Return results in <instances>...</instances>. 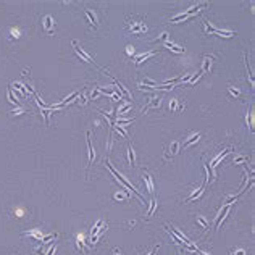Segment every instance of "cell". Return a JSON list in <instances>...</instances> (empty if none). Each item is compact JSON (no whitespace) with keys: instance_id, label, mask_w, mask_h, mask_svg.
<instances>
[{"instance_id":"6da1fadb","label":"cell","mask_w":255,"mask_h":255,"mask_svg":"<svg viewBox=\"0 0 255 255\" xmlns=\"http://www.w3.org/2000/svg\"><path fill=\"white\" fill-rule=\"evenodd\" d=\"M73 47H74V50H76V53L81 56V61H91V63H96L92 58H91V55H87L86 52H84L81 47H78V44L76 42H73Z\"/></svg>"},{"instance_id":"7a4b0ae2","label":"cell","mask_w":255,"mask_h":255,"mask_svg":"<svg viewBox=\"0 0 255 255\" xmlns=\"http://www.w3.org/2000/svg\"><path fill=\"white\" fill-rule=\"evenodd\" d=\"M231 152V149H226V150H223V154H220L218 157H216V158H213V162L210 163V166H212V169H213V171H216V166H218V163H221V160L226 157V155H228Z\"/></svg>"},{"instance_id":"3957f363","label":"cell","mask_w":255,"mask_h":255,"mask_svg":"<svg viewBox=\"0 0 255 255\" xmlns=\"http://www.w3.org/2000/svg\"><path fill=\"white\" fill-rule=\"evenodd\" d=\"M229 212H231V204H226V205H224V208H223V215L220 216V221H218V224H216V229H220V228H221V224H223V221L226 220V216L229 215Z\"/></svg>"},{"instance_id":"277c9868","label":"cell","mask_w":255,"mask_h":255,"mask_svg":"<svg viewBox=\"0 0 255 255\" xmlns=\"http://www.w3.org/2000/svg\"><path fill=\"white\" fill-rule=\"evenodd\" d=\"M158 105H160V99H158V97H150V99H149V103H147V105L144 107V110H142V111L145 113V111H149L150 108H154V107H158Z\"/></svg>"},{"instance_id":"5b68a950","label":"cell","mask_w":255,"mask_h":255,"mask_svg":"<svg viewBox=\"0 0 255 255\" xmlns=\"http://www.w3.org/2000/svg\"><path fill=\"white\" fill-rule=\"evenodd\" d=\"M166 49H169L171 52H176V53H183L184 52V49L183 47H179V45H174V44H171V42H168V41H165V44H163Z\"/></svg>"},{"instance_id":"8992f818","label":"cell","mask_w":255,"mask_h":255,"mask_svg":"<svg viewBox=\"0 0 255 255\" xmlns=\"http://www.w3.org/2000/svg\"><path fill=\"white\" fill-rule=\"evenodd\" d=\"M212 61H213V56H205L204 58V66H202V73H207L212 70Z\"/></svg>"},{"instance_id":"52a82bcc","label":"cell","mask_w":255,"mask_h":255,"mask_svg":"<svg viewBox=\"0 0 255 255\" xmlns=\"http://www.w3.org/2000/svg\"><path fill=\"white\" fill-rule=\"evenodd\" d=\"M86 15H87V18H89V21L94 24V27H97V26H99V21H97L96 13H94L92 10H89V8H86Z\"/></svg>"},{"instance_id":"ba28073f","label":"cell","mask_w":255,"mask_h":255,"mask_svg":"<svg viewBox=\"0 0 255 255\" xmlns=\"http://www.w3.org/2000/svg\"><path fill=\"white\" fill-rule=\"evenodd\" d=\"M144 181H145V184H147V191H149V194L154 197V183H152V178H150L149 174H145V176H144Z\"/></svg>"},{"instance_id":"9c48e42d","label":"cell","mask_w":255,"mask_h":255,"mask_svg":"<svg viewBox=\"0 0 255 255\" xmlns=\"http://www.w3.org/2000/svg\"><path fill=\"white\" fill-rule=\"evenodd\" d=\"M128 160H129V163L131 165H136V155H134V149H133V145H129L128 147Z\"/></svg>"},{"instance_id":"30bf717a","label":"cell","mask_w":255,"mask_h":255,"mask_svg":"<svg viewBox=\"0 0 255 255\" xmlns=\"http://www.w3.org/2000/svg\"><path fill=\"white\" fill-rule=\"evenodd\" d=\"M91 133H87V147H89V165L92 163L94 157H96V154H94V149H92V144H91Z\"/></svg>"},{"instance_id":"8fae6325","label":"cell","mask_w":255,"mask_h":255,"mask_svg":"<svg viewBox=\"0 0 255 255\" xmlns=\"http://www.w3.org/2000/svg\"><path fill=\"white\" fill-rule=\"evenodd\" d=\"M199 137H200V134H199V133H197V134H192V136L189 137V139L186 140V142L183 144V147H187V145H191V144H195L197 140H199Z\"/></svg>"},{"instance_id":"7c38bea8","label":"cell","mask_w":255,"mask_h":255,"mask_svg":"<svg viewBox=\"0 0 255 255\" xmlns=\"http://www.w3.org/2000/svg\"><path fill=\"white\" fill-rule=\"evenodd\" d=\"M44 26H45V29H47V32H50L52 31V26H53V18L52 16H45L44 18Z\"/></svg>"},{"instance_id":"4fadbf2b","label":"cell","mask_w":255,"mask_h":255,"mask_svg":"<svg viewBox=\"0 0 255 255\" xmlns=\"http://www.w3.org/2000/svg\"><path fill=\"white\" fill-rule=\"evenodd\" d=\"M179 147H181V144H179L178 140L171 142V145H169V154H171V155H176V154L179 152Z\"/></svg>"},{"instance_id":"5bb4252c","label":"cell","mask_w":255,"mask_h":255,"mask_svg":"<svg viewBox=\"0 0 255 255\" xmlns=\"http://www.w3.org/2000/svg\"><path fill=\"white\" fill-rule=\"evenodd\" d=\"M244 162H247V157L241 155V157H238V158L233 160V165H239V163H244Z\"/></svg>"},{"instance_id":"9a60e30c","label":"cell","mask_w":255,"mask_h":255,"mask_svg":"<svg viewBox=\"0 0 255 255\" xmlns=\"http://www.w3.org/2000/svg\"><path fill=\"white\" fill-rule=\"evenodd\" d=\"M197 223H199L204 229H208V223H207V221L202 218V216H197Z\"/></svg>"},{"instance_id":"2e32d148","label":"cell","mask_w":255,"mask_h":255,"mask_svg":"<svg viewBox=\"0 0 255 255\" xmlns=\"http://www.w3.org/2000/svg\"><path fill=\"white\" fill-rule=\"evenodd\" d=\"M113 197H115V200H125V199H128L129 195H125V194H121V192H116Z\"/></svg>"},{"instance_id":"e0dca14e","label":"cell","mask_w":255,"mask_h":255,"mask_svg":"<svg viewBox=\"0 0 255 255\" xmlns=\"http://www.w3.org/2000/svg\"><path fill=\"white\" fill-rule=\"evenodd\" d=\"M229 92L233 94V96H241V92H239L238 89H234V87H231V86H229Z\"/></svg>"},{"instance_id":"ac0fdd59","label":"cell","mask_w":255,"mask_h":255,"mask_svg":"<svg viewBox=\"0 0 255 255\" xmlns=\"http://www.w3.org/2000/svg\"><path fill=\"white\" fill-rule=\"evenodd\" d=\"M231 255H245V250H242V249H238L236 252H231Z\"/></svg>"},{"instance_id":"d6986e66","label":"cell","mask_w":255,"mask_h":255,"mask_svg":"<svg viewBox=\"0 0 255 255\" xmlns=\"http://www.w3.org/2000/svg\"><path fill=\"white\" fill-rule=\"evenodd\" d=\"M195 252H197V253H199V255H207V253H204V252H200V250H199V249H197V250H195Z\"/></svg>"},{"instance_id":"ffe728a7","label":"cell","mask_w":255,"mask_h":255,"mask_svg":"<svg viewBox=\"0 0 255 255\" xmlns=\"http://www.w3.org/2000/svg\"><path fill=\"white\" fill-rule=\"evenodd\" d=\"M155 252H157V249H155V250H152V252H150L149 255H155Z\"/></svg>"}]
</instances>
